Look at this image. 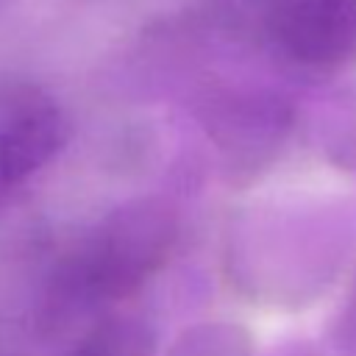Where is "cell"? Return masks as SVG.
Instances as JSON below:
<instances>
[{
	"label": "cell",
	"mask_w": 356,
	"mask_h": 356,
	"mask_svg": "<svg viewBox=\"0 0 356 356\" xmlns=\"http://www.w3.org/2000/svg\"><path fill=\"white\" fill-rule=\"evenodd\" d=\"M175 214L156 197L134 200L103 217L58 264L50 295L53 320L86 314L136 292L170 256Z\"/></svg>",
	"instance_id": "6da1fadb"
},
{
	"label": "cell",
	"mask_w": 356,
	"mask_h": 356,
	"mask_svg": "<svg viewBox=\"0 0 356 356\" xmlns=\"http://www.w3.org/2000/svg\"><path fill=\"white\" fill-rule=\"evenodd\" d=\"M264 25L275 47L306 67L356 56V0H267Z\"/></svg>",
	"instance_id": "7a4b0ae2"
},
{
	"label": "cell",
	"mask_w": 356,
	"mask_h": 356,
	"mask_svg": "<svg viewBox=\"0 0 356 356\" xmlns=\"http://www.w3.org/2000/svg\"><path fill=\"white\" fill-rule=\"evenodd\" d=\"M70 142L64 111L39 95L11 100L0 114V209Z\"/></svg>",
	"instance_id": "3957f363"
},
{
	"label": "cell",
	"mask_w": 356,
	"mask_h": 356,
	"mask_svg": "<svg viewBox=\"0 0 356 356\" xmlns=\"http://www.w3.org/2000/svg\"><path fill=\"white\" fill-rule=\"evenodd\" d=\"M64 356H156L153 328L131 314L97 317Z\"/></svg>",
	"instance_id": "277c9868"
},
{
	"label": "cell",
	"mask_w": 356,
	"mask_h": 356,
	"mask_svg": "<svg viewBox=\"0 0 356 356\" xmlns=\"http://www.w3.org/2000/svg\"><path fill=\"white\" fill-rule=\"evenodd\" d=\"M167 356H253L250 337L234 323H203L186 328Z\"/></svg>",
	"instance_id": "5b68a950"
},
{
	"label": "cell",
	"mask_w": 356,
	"mask_h": 356,
	"mask_svg": "<svg viewBox=\"0 0 356 356\" xmlns=\"http://www.w3.org/2000/svg\"><path fill=\"white\" fill-rule=\"evenodd\" d=\"M0 356H14V345H11V339L6 337L3 328H0Z\"/></svg>",
	"instance_id": "8992f818"
}]
</instances>
